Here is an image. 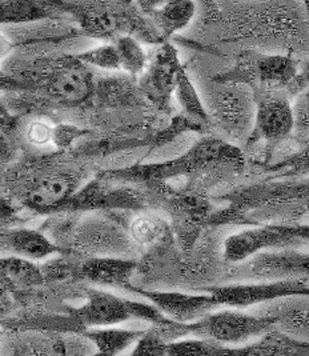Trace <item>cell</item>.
I'll use <instances>...</instances> for the list:
<instances>
[{
    "mask_svg": "<svg viewBox=\"0 0 309 356\" xmlns=\"http://www.w3.org/2000/svg\"><path fill=\"white\" fill-rule=\"evenodd\" d=\"M3 248L12 255L30 260H43L59 252L60 250L49 242L39 231L28 228H17L1 235Z\"/></svg>",
    "mask_w": 309,
    "mask_h": 356,
    "instance_id": "17",
    "label": "cell"
},
{
    "mask_svg": "<svg viewBox=\"0 0 309 356\" xmlns=\"http://www.w3.org/2000/svg\"><path fill=\"white\" fill-rule=\"evenodd\" d=\"M165 1H168V0H135L139 10L143 14H146L147 17H149L155 10L162 7Z\"/></svg>",
    "mask_w": 309,
    "mask_h": 356,
    "instance_id": "31",
    "label": "cell"
},
{
    "mask_svg": "<svg viewBox=\"0 0 309 356\" xmlns=\"http://www.w3.org/2000/svg\"><path fill=\"white\" fill-rule=\"evenodd\" d=\"M1 273L4 277H8L14 284L23 287H33L43 282L42 271L31 260L15 255L1 260Z\"/></svg>",
    "mask_w": 309,
    "mask_h": 356,
    "instance_id": "22",
    "label": "cell"
},
{
    "mask_svg": "<svg viewBox=\"0 0 309 356\" xmlns=\"http://www.w3.org/2000/svg\"><path fill=\"white\" fill-rule=\"evenodd\" d=\"M303 3H304V7H306V11H307V17H308L309 22V0H303Z\"/></svg>",
    "mask_w": 309,
    "mask_h": 356,
    "instance_id": "32",
    "label": "cell"
},
{
    "mask_svg": "<svg viewBox=\"0 0 309 356\" xmlns=\"http://www.w3.org/2000/svg\"><path fill=\"white\" fill-rule=\"evenodd\" d=\"M164 223L153 216L142 215L137 216L131 225V238L135 243L140 245H151L160 241L164 236Z\"/></svg>",
    "mask_w": 309,
    "mask_h": 356,
    "instance_id": "23",
    "label": "cell"
},
{
    "mask_svg": "<svg viewBox=\"0 0 309 356\" xmlns=\"http://www.w3.org/2000/svg\"><path fill=\"white\" fill-rule=\"evenodd\" d=\"M135 302L110 292L91 290L87 302L76 308L74 316L85 327H111L135 318Z\"/></svg>",
    "mask_w": 309,
    "mask_h": 356,
    "instance_id": "10",
    "label": "cell"
},
{
    "mask_svg": "<svg viewBox=\"0 0 309 356\" xmlns=\"http://www.w3.org/2000/svg\"><path fill=\"white\" fill-rule=\"evenodd\" d=\"M240 207H281L297 210V215L309 213V178L294 184L276 187H253L243 191L239 199Z\"/></svg>",
    "mask_w": 309,
    "mask_h": 356,
    "instance_id": "13",
    "label": "cell"
},
{
    "mask_svg": "<svg viewBox=\"0 0 309 356\" xmlns=\"http://www.w3.org/2000/svg\"><path fill=\"white\" fill-rule=\"evenodd\" d=\"M195 14V0H168L148 17L167 42L171 36L184 30L192 22Z\"/></svg>",
    "mask_w": 309,
    "mask_h": 356,
    "instance_id": "18",
    "label": "cell"
},
{
    "mask_svg": "<svg viewBox=\"0 0 309 356\" xmlns=\"http://www.w3.org/2000/svg\"><path fill=\"white\" fill-rule=\"evenodd\" d=\"M130 291L143 295L171 321L179 323L199 321L210 314L213 308L220 306L212 293L187 295L178 292H151L143 291L136 287H131Z\"/></svg>",
    "mask_w": 309,
    "mask_h": 356,
    "instance_id": "11",
    "label": "cell"
},
{
    "mask_svg": "<svg viewBox=\"0 0 309 356\" xmlns=\"http://www.w3.org/2000/svg\"><path fill=\"white\" fill-rule=\"evenodd\" d=\"M175 95L183 108V113H187L188 116L194 118L196 120H199L207 126H210L211 119H210L208 111L206 110L201 99L199 97L195 86L192 84V81H190L188 75L185 74L184 67L180 68L179 74H178Z\"/></svg>",
    "mask_w": 309,
    "mask_h": 356,
    "instance_id": "20",
    "label": "cell"
},
{
    "mask_svg": "<svg viewBox=\"0 0 309 356\" xmlns=\"http://www.w3.org/2000/svg\"><path fill=\"white\" fill-rule=\"evenodd\" d=\"M294 116L293 134L299 143L309 140V86L294 97L292 103Z\"/></svg>",
    "mask_w": 309,
    "mask_h": 356,
    "instance_id": "26",
    "label": "cell"
},
{
    "mask_svg": "<svg viewBox=\"0 0 309 356\" xmlns=\"http://www.w3.org/2000/svg\"><path fill=\"white\" fill-rule=\"evenodd\" d=\"M236 276L245 279H304L309 280V252L268 250L236 263Z\"/></svg>",
    "mask_w": 309,
    "mask_h": 356,
    "instance_id": "8",
    "label": "cell"
},
{
    "mask_svg": "<svg viewBox=\"0 0 309 356\" xmlns=\"http://www.w3.org/2000/svg\"><path fill=\"white\" fill-rule=\"evenodd\" d=\"M220 306L245 308L258 306L281 298L309 295V280L304 279H277L260 283L232 284L217 287L211 291Z\"/></svg>",
    "mask_w": 309,
    "mask_h": 356,
    "instance_id": "7",
    "label": "cell"
},
{
    "mask_svg": "<svg viewBox=\"0 0 309 356\" xmlns=\"http://www.w3.org/2000/svg\"><path fill=\"white\" fill-rule=\"evenodd\" d=\"M114 44L119 52L120 68L132 76L143 75L147 65V55L139 39L132 35H122L115 39Z\"/></svg>",
    "mask_w": 309,
    "mask_h": 356,
    "instance_id": "21",
    "label": "cell"
},
{
    "mask_svg": "<svg viewBox=\"0 0 309 356\" xmlns=\"http://www.w3.org/2000/svg\"><path fill=\"white\" fill-rule=\"evenodd\" d=\"M258 314L268 315L275 321V330L309 344V295L281 298L280 302L267 305Z\"/></svg>",
    "mask_w": 309,
    "mask_h": 356,
    "instance_id": "14",
    "label": "cell"
},
{
    "mask_svg": "<svg viewBox=\"0 0 309 356\" xmlns=\"http://www.w3.org/2000/svg\"><path fill=\"white\" fill-rule=\"evenodd\" d=\"M55 127L51 126L49 122L36 119L33 120L27 127V140L35 146H44L53 139Z\"/></svg>",
    "mask_w": 309,
    "mask_h": 356,
    "instance_id": "28",
    "label": "cell"
},
{
    "mask_svg": "<svg viewBox=\"0 0 309 356\" xmlns=\"http://www.w3.org/2000/svg\"><path fill=\"white\" fill-rule=\"evenodd\" d=\"M68 14L78 20L83 33L95 39H117L122 35H132L149 44H163V36L148 17L136 10H117L99 4L68 3Z\"/></svg>",
    "mask_w": 309,
    "mask_h": 356,
    "instance_id": "1",
    "label": "cell"
},
{
    "mask_svg": "<svg viewBox=\"0 0 309 356\" xmlns=\"http://www.w3.org/2000/svg\"><path fill=\"white\" fill-rule=\"evenodd\" d=\"M68 14L65 0H0L1 24L58 19Z\"/></svg>",
    "mask_w": 309,
    "mask_h": 356,
    "instance_id": "15",
    "label": "cell"
},
{
    "mask_svg": "<svg viewBox=\"0 0 309 356\" xmlns=\"http://www.w3.org/2000/svg\"><path fill=\"white\" fill-rule=\"evenodd\" d=\"M136 264L117 258H92L83 263L81 274L84 279L107 287L131 290L130 279Z\"/></svg>",
    "mask_w": 309,
    "mask_h": 356,
    "instance_id": "16",
    "label": "cell"
},
{
    "mask_svg": "<svg viewBox=\"0 0 309 356\" xmlns=\"http://www.w3.org/2000/svg\"><path fill=\"white\" fill-rule=\"evenodd\" d=\"M269 171L280 177L309 178V140L300 143V148L287 159L271 165Z\"/></svg>",
    "mask_w": 309,
    "mask_h": 356,
    "instance_id": "24",
    "label": "cell"
},
{
    "mask_svg": "<svg viewBox=\"0 0 309 356\" xmlns=\"http://www.w3.org/2000/svg\"><path fill=\"white\" fill-rule=\"evenodd\" d=\"M180 65L178 49L171 43L164 42L155 54L152 63L143 72L140 79V90L147 100L158 110L168 113L171 97L175 92Z\"/></svg>",
    "mask_w": 309,
    "mask_h": 356,
    "instance_id": "9",
    "label": "cell"
},
{
    "mask_svg": "<svg viewBox=\"0 0 309 356\" xmlns=\"http://www.w3.org/2000/svg\"><path fill=\"white\" fill-rule=\"evenodd\" d=\"M219 86L212 107L213 119L229 138L244 139L247 143L255 123V92L245 84L219 83Z\"/></svg>",
    "mask_w": 309,
    "mask_h": 356,
    "instance_id": "6",
    "label": "cell"
},
{
    "mask_svg": "<svg viewBox=\"0 0 309 356\" xmlns=\"http://www.w3.org/2000/svg\"><path fill=\"white\" fill-rule=\"evenodd\" d=\"M256 113L247 146L264 143L268 151L275 149L294 130L293 107L287 90H256Z\"/></svg>",
    "mask_w": 309,
    "mask_h": 356,
    "instance_id": "5",
    "label": "cell"
},
{
    "mask_svg": "<svg viewBox=\"0 0 309 356\" xmlns=\"http://www.w3.org/2000/svg\"><path fill=\"white\" fill-rule=\"evenodd\" d=\"M78 180L68 172L43 174L27 186L24 190V202L36 211H49L67 203L75 193Z\"/></svg>",
    "mask_w": 309,
    "mask_h": 356,
    "instance_id": "12",
    "label": "cell"
},
{
    "mask_svg": "<svg viewBox=\"0 0 309 356\" xmlns=\"http://www.w3.org/2000/svg\"><path fill=\"white\" fill-rule=\"evenodd\" d=\"M204 6H207V7H211L212 4H213V0H200Z\"/></svg>",
    "mask_w": 309,
    "mask_h": 356,
    "instance_id": "33",
    "label": "cell"
},
{
    "mask_svg": "<svg viewBox=\"0 0 309 356\" xmlns=\"http://www.w3.org/2000/svg\"><path fill=\"white\" fill-rule=\"evenodd\" d=\"M88 131L79 129L76 126H71V124H58L55 126L53 130V145L58 148H67L71 146L76 139L82 138L84 135H87Z\"/></svg>",
    "mask_w": 309,
    "mask_h": 356,
    "instance_id": "29",
    "label": "cell"
},
{
    "mask_svg": "<svg viewBox=\"0 0 309 356\" xmlns=\"http://www.w3.org/2000/svg\"><path fill=\"white\" fill-rule=\"evenodd\" d=\"M190 330L217 344L237 346L265 337L275 330V321L268 315L258 312L220 309L207 314L196 323L190 324Z\"/></svg>",
    "mask_w": 309,
    "mask_h": 356,
    "instance_id": "4",
    "label": "cell"
},
{
    "mask_svg": "<svg viewBox=\"0 0 309 356\" xmlns=\"http://www.w3.org/2000/svg\"><path fill=\"white\" fill-rule=\"evenodd\" d=\"M75 56L84 65H95L103 70L120 68V58L114 43L101 44L95 49H87L81 54H75Z\"/></svg>",
    "mask_w": 309,
    "mask_h": 356,
    "instance_id": "25",
    "label": "cell"
},
{
    "mask_svg": "<svg viewBox=\"0 0 309 356\" xmlns=\"http://www.w3.org/2000/svg\"><path fill=\"white\" fill-rule=\"evenodd\" d=\"M292 55H271L243 51L232 67L217 74L213 81L245 84L256 90H287L299 72Z\"/></svg>",
    "mask_w": 309,
    "mask_h": 356,
    "instance_id": "2",
    "label": "cell"
},
{
    "mask_svg": "<svg viewBox=\"0 0 309 356\" xmlns=\"http://www.w3.org/2000/svg\"><path fill=\"white\" fill-rule=\"evenodd\" d=\"M167 340L159 330H151L144 332L142 338L137 340V346L133 350L136 356H160L167 355L168 351Z\"/></svg>",
    "mask_w": 309,
    "mask_h": 356,
    "instance_id": "27",
    "label": "cell"
},
{
    "mask_svg": "<svg viewBox=\"0 0 309 356\" xmlns=\"http://www.w3.org/2000/svg\"><path fill=\"white\" fill-rule=\"evenodd\" d=\"M37 88L52 100L65 106H79L92 97L94 74L75 55L46 62L33 71Z\"/></svg>",
    "mask_w": 309,
    "mask_h": 356,
    "instance_id": "3",
    "label": "cell"
},
{
    "mask_svg": "<svg viewBox=\"0 0 309 356\" xmlns=\"http://www.w3.org/2000/svg\"><path fill=\"white\" fill-rule=\"evenodd\" d=\"M143 331H132L122 328H100L91 330L85 337L91 340L101 355L114 356L127 350L131 344L142 338Z\"/></svg>",
    "mask_w": 309,
    "mask_h": 356,
    "instance_id": "19",
    "label": "cell"
},
{
    "mask_svg": "<svg viewBox=\"0 0 309 356\" xmlns=\"http://www.w3.org/2000/svg\"><path fill=\"white\" fill-rule=\"evenodd\" d=\"M309 86V59H307L303 65L299 67V72L292 83L288 86L287 92L290 97H296L303 90H306Z\"/></svg>",
    "mask_w": 309,
    "mask_h": 356,
    "instance_id": "30",
    "label": "cell"
}]
</instances>
